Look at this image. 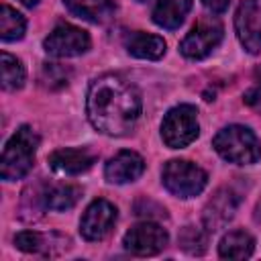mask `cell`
Here are the masks:
<instances>
[{
    "mask_svg": "<svg viewBox=\"0 0 261 261\" xmlns=\"http://www.w3.org/2000/svg\"><path fill=\"white\" fill-rule=\"evenodd\" d=\"M190 8H192V0H157L151 16L157 27L173 31L186 20Z\"/></svg>",
    "mask_w": 261,
    "mask_h": 261,
    "instance_id": "cell-15",
    "label": "cell"
},
{
    "mask_svg": "<svg viewBox=\"0 0 261 261\" xmlns=\"http://www.w3.org/2000/svg\"><path fill=\"white\" fill-rule=\"evenodd\" d=\"M143 110V100L133 82L118 73H108L92 82L86 112L92 126L108 137L128 135Z\"/></svg>",
    "mask_w": 261,
    "mask_h": 261,
    "instance_id": "cell-1",
    "label": "cell"
},
{
    "mask_svg": "<svg viewBox=\"0 0 261 261\" xmlns=\"http://www.w3.org/2000/svg\"><path fill=\"white\" fill-rule=\"evenodd\" d=\"M200 133L198 110L192 104H179L163 116L161 122V139L171 149H184L192 141H196Z\"/></svg>",
    "mask_w": 261,
    "mask_h": 261,
    "instance_id": "cell-5",
    "label": "cell"
},
{
    "mask_svg": "<svg viewBox=\"0 0 261 261\" xmlns=\"http://www.w3.org/2000/svg\"><path fill=\"white\" fill-rule=\"evenodd\" d=\"M24 6H29V8H33V6H37L39 4V0H20Z\"/></svg>",
    "mask_w": 261,
    "mask_h": 261,
    "instance_id": "cell-26",
    "label": "cell"
},
{
    "mask_svg": "<svg viewBox=\"0 0 261 261\" xmlns=\"http://www.w3.org/2000/svg\"><path fill=\"white\" fill-rule=\"evenodd\" d=\"M239 206V198L230 188H220L214 192V196L204 206L202 222L206 232H216L228 224V220L234 216Z\"/></svg>",
    "mask_w": 261,
    "mask_h": 261,
    "instance_id": "cell-11",
    "label": "cell"
},
{
    "mask_svg": "<svg viewBox=\"0 0 261 261\" xmlns=\"http://www.w3.org/2000/svg\"><path fill=\"white\" fill-rule=\"evenodd\" d=\"M145 161L135 151H118L114 157L108 159L104 167V175L110 184H128L143 175Z\"/></svg>",
    "mask_w": 261,
    "mask_h": 261,
    "instance_id": "cell-12",
    "label": "cell"
},
{
    "mask_svg": "<svg viewBox=\"0 0 261 261\" xmlns=\"http://www.w3.org/2000/svg\"><path fill=\"white\" fill-rule=\"evenodd\" d=\"M24 31H27L24 16L18 10H14L12 6L4 4L0 10V39L6 43L18 41V39H22Z\"/></svg>",
    "mask_w": 261,
    "mask_h": 261,
    "instance_id": "cell-19",
    "label": "cell"
},
{
    "mask_svg": "<svg viewBox=\"0 0 261 261\" xmlns=\"http://www.w3.org/2000/svg\"><path fill=\"white\" fill-rule=\"evenodd\" d=\"M82 196V190L77 186H69V184H55V186H49L45 192H43V206L49 208V210H69L77 204Z\"/></svg>",
    "mask_w": 261,
    "mask_h": 261,
    "instance_id": "cell-18",
    "label": "cell"
},
{
    "mask_svg": "<svg viewBox=\"0 0 261 261\" xmlns=\"http://www.w3.org/2000/svg\"><path fill=\"white\" fill-rule=\"evenodd\" d=\"M222 41V24L214 18H202L179 43V51L188 59L208 57Z\"/></svg>",
    "mask_w": 261,
    "mask_h": 261,
    "instance_id": "cell-7",
    "label": "cell"
},
{
    "mask_svg": "<svg viewBox=\"0 0 261 261\" xmlns=\"http://www.w3.org/2000/svg\"><path fill=\"white\" fill-rule=\"evenodd\" d=\"M234 31L251 55L261 53V0H243L234 14Z\"/></svg>",
    "mask_w": 261,
    "mask_h": 261,
    "instance_id": "cell-9",
    "label": "cell"
},
{
    "mask_svg": "<svg viewBox=\"0 0 261 261\" xmlns=\"http://www.w3.org/2000/svg\"><path fill=\"white\" fill-rule=\"evenodd\" d=\"M163 186L167 192H171L177 198H194L198 196L206 184H208V173L198 167L192 161L186 159H171L163 165L161 171Z\"/></svg>",
    "mask_w": 261,
    "mask_h": 261,
    "instance_id": "cell-4",
    "label": "cell"
},
{
    "mask_svg": "<svg viewBox=\"0 0 261 261\" xmlns=\"http://www.w3.org/2000/svg\"><path fill=\"white\" fill-rule=\"evenodd\" d=\"M253 249H255V241L249 232L232 230L220 239L218 255L222 259H247L253 255Z\"/></svg>",
    "mask_w": 261,
    "mask_h": 261,
    "instance_id": "cell-17",
    "label": "cell"
},
{
    "mask_svg": "<svg viewBox=\"0 0 261 261\" xmlns=\"http://www.w3.org/2000/svg\"><path fill=\"white\" fill-rule=\"evenodd\" d=\"M67 10L77 18L102 24L114 16V2L112 0H63Z\"/></svg>",
    "mask_w": 261,
    "mask_h": 261,
    "instance_id": "cell-16",
    "label": "cell"
},
{
    "mask_svg": "<svg viewBox=\"0 0 261 261\" xmlns=\"http://www.w3.org/2000/svg\"><path fill=\"white\" fill-rule=\"evenodd\" d=\"M137 2H147V0H137Z\"/></svg>",
    "mask_w": 261,
    "mask_h": 261,
    "instance_id": "cell-28",
    "label": "cell"
},
{
    "mask_svg": "<svg viewBox=\"0 0 261 261\" xmlns=\"http://www.w3.org/2000/svg\"><path fill=\"white\" fill-rule=\"evenodd\" d=\"M169 237L167 230L151 220L139 222L135 226H130L122 239V245L128 253L139 255V257H147V255H157L165 249Z\"/></svg>",
    "mask_w": 261,
    "mask_h": 261,
    "instance_id": "cell-6",
    "label": "cell"
},
{
    "mask_svg": "<svg viewBox=\"0 0 261 261\" xmlns=\"http://www.w3.org/2000/svg\"><path fill=\"white\" fill-rule=\"evenodd\" d=\"M228 2H230V0H202L204 8H208V10L214 12V14L224 12V10L228 8Z\"/></svg>",
    "mask_w": 261,
    "mask_h": 261,
    "instance_id": "cell-24",
    "label": "cell"
},
{
    "mask_svg": "<svg viewBox=\"0 0 261 261\" xmlns=\"http://www.w3.org/2000/svg\"><path fill=\"white\" fill-rule=\"evenodd\" d=\"M116 222V208L104 198L94 200L82 214L80 232L86 241H102Z\"/></svg>",
    "mask_w": 261,
    "mask_h": 261,
    "instance_id": "cell-10",
    "label": "cell"
},
{
    "mask_svg": "<svg viewBox=\"0 0 261 261\" xmlns=\"http://www.w3.org/2000/svg\"><path fill=\"white\" fill-rule=\"evenodd\" d=\"M214 151L228 163L251 165L261 159V143L257 135L243 124H228L212 139Z\"/></svg>",
    "mask_w": 261,
    "mask_h": 261,
    "instance_id": "cell-2",
    "label": "cell"
},
{
    "mask_svg": "<svg viewBox=\"0 0 261 261\" xmlns=\"http://www.w3.org/2000/svg\"><path fill=\"white\" fill-rule=\"evenodd\" d=\"M179 247L192 255H202L206 249V234L196 226H186L179 232Z\"/></svg>",
    "mask_w": 261,
    "mask_h": 261,
    "instance_id": "cell-22",
    "label": "cell"
},
{
    "mask_svg": "<svg viewBox=\"0 0 261 261\" xmlns=\"http://www.w3.org/2000/svg\"><path fill=\"white\" fill-rule=\"evenodd\" d=\"M96 157L86 149H57L49 155V167L63 175H80L94 165Z\"/></svg>",
    "mask_w": 261,
    "mask_h": 261,
    "instance_id": "cell-13",
    "label": "cell"
},
{
    "mask_svg": "<svg viewBox=\"0 0 261 261\" xmlns=\"http://www.w3.org/2000/svg\"><path fill=\"white\" fill-rule=\"evenodd\" d=\"M67 75H69L67 69H63L59 63H45L43 69H41V82L51 90L65 86L67 84Z\"/></svg>",
    "mask_w": 261,
    "mask_h": 261,
    "instance_id": "cell-23",
    "label": "cell"
},
{
    "mask_svg": "<svg viewBox=\"0 0 261 261\" xmlns=\"http://www.w3.org/2000/svg\"><path fill=\"white\" fill-rule=\"evenodd\" d=\"M255 80H257V86H261V65L255 69Z\"/></svg>",
    "mask_w": 261,
    "mask_h": 261,
    "instance_id": "cell-27",
    "label": "cell"
},
{
    "mask_svg": "<svg viewBox=\"0 0 261 261\" xmlns=\"http://www.w3.org/2000/svg\"><path fill=\"white\" fill-rule=\"evenodd\" d=\"M43 47L53 57H75L90 49V35L80 27L61 22L43 41Z\"/></svg>",
    "mask_w": 261,
    "mask_h": 261,
    "instance_id": "cell-8",
    "label": "cell"
},
{
    "mask_svg": "<svg viewBox=\"0 0 261 261\" xmlns=\"http://www.w3.org/2000/svg\"><path fill=\"white\" fill-rule=\"evenodd\" d=\"M49 239H51L49 234H41V232H35V230H22L14 237V245L24 253L55 255V251H51V243L47 245Z\"/></svg>",
    "mask_w": 261,
    "mask_h": 261,
    "instance_id": "cell-21",
    "label": "cell"
},
{
    "mask_svg": "<svg viewBox=\"0 0 261 261\" xmlns=\"http://www.w3.org/2000/svg\"><path fill=\"white\" fill-rule=\"evenodd\" d=\"M259 102H261V86H257L245 94V104H259Z\"/></svg>",
    "mask_w": 261,
    "mask_h": 261,
    "instance_id": "cell-25",
    "label": "cell"
},
{
    "mask_svg": "<svg viewBox=\"0 0 261 261\" xmlns=\"http://www.w3.org/2000/svg\"><path fill=\"white\" fill-rule=\"evenodd\" d=\"M37 147H39V135L33 130V126L22 124L4 145L2 161H0L2 179L14 181L24 177L35 163Z\"/></svg>",
    "mask_w": 261,
    "mask_h": 261,
    "instance_id": "cell-3",
    "label": "cell"
},
{
    "mask_svg": "<svg viewBox=\"0 0 261 261\" xmlns=\"http://www.w3.org/2000/svg\"><path fill=\"white\" fill-rule=\"evenodd\" d=\"M0 65H2V88L4 90H20L24 84V77H27L22 63L14 55L2 51Z\"/></svg>",
    "mask_w": 261,
    "mask_h": 261,
    "instance_id": "cell-20",
    "label": "cell"
},
{
    "mask_svg": "<svg viewBox=\"0 0 261 261\" xmlns=\"http://www.w3.org/2000/svg\"><path fill=\"white\" fill-rule=\"evenodd\" d=\"M124 49L139 59H159L165 53V41L159 35L135 31L124 37Z\"/></svg>",
    "mask_w": 261,
    "mask_h": 261,
    "instance_id": "cell-14",
    "label": "cell"
}]
</instances>
